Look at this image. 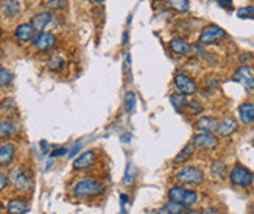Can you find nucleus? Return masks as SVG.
I'll use <instances>...</instances> for the list:
<instances>
[{
	"label": "nucleus",
	"mask_w": 254,
	"mask_h": 214,
	"mask_svg": "<svg viewBox=\"0 0 254 214\" xmlns=\"http://www.w3.org/2000/svg\"><path fill=\"white\" fill-rule=\"evenodd\" d=\"M130 138H131V134H123V136H122V141H123V142H128Z\"/></svg>",
	"instance_id": "nucleus-43"
},
{
	"label": "nucleus",
	"mask_w": 254,
	"mask_h": 214,
	"mask_svg": "<svg viewBox=\"0 0 254 214\" xmlns=\"http://www.w3.org/2000/svg\"><path fill=\"white\" fill-rule=\"evenodd\" d=\"M201 213L203 214H223L221 213V210H218L217 207H206Z\"/></svg>",
	"instance_id": "nucleus-38"
},
{
	"label": "nucleus",
	"mask_w": 254,
	"mask_h": 214,
	"mask_svg": "<svg viewBox=\"0 0 254 214\" xmlns=\"http://www.w3.org/2000/svg\"><path fill=\"white\" fill-rule=\"evenodd\" d=\"M0 11H2L6 18H16L20 11V2L19 0H2Z\"/></svg>",
	"instance_id": "nucleus-19"
},
{
	"label": "nucleus",
	"mask_w": 254,
	"mask_h": 214,
	"mask_svg": "<svg viewBox=\"0 0 254 214\" xmlns=\"http://www.w3.org/2000/svg\"><path fill=\"white\" fill-rule=\"evenodd\" d=\"M167 3L176 10L178 13H187L189 11V0H167Z\"/></svg>",
	"instance_id": "nucleus-29"
},
{
	"label": "nucleus",
	"mask_w": 254,
	"mask_h": 214,
	"mask_svg": "<svg viewBox=\"0 0 254 214\" xmlns=\"http://www.w3.org/2000/svg\"><path fill=\"white\" fill-rule=\"evenodd\" d=\"M250 213H251V214H254V203H253L251 207H250Z\"/></svg>",
	"instance_id": "nucleus-46"
},
{
	"label": "nucleus",
	"mask_w": 254,
	"mask_h": 214,
	"mask_svg": "<svg viewBox=\"0 0 254 214\" xmlns=\"http://www.w3.org/2000/svg\"><path fill=\"white\" fill-rule=\"evenodd\" d=\"M169 45H170V50L175 55H179V57H184V55H189L190 52H192V45H190L187 41H184V39H181V38L170 39Z\"/></svg>",
	"instance_id": "nucleus-18"
},
{
	"label": "nucleus",
	"mask_w": 254,
	"mask_h": 214,
	"mask_svg": "<svg viewBox=\"0 0 254 214\" xmlns=\"http://www.w3.org/2000/svg\"><path fill=\"white\" fill-rule=\"evenodd\" d=\"M97 161V153L94 150H86L80 156H77L74 160V169L75 171H86L91 169Z\"/></svg>",
	"instance_id": "nucleus-11"
},
{
	"label": "nucleus",
	"mask_w": 254,
	"mask_h": 214,
	"mask_svg": "<svg viewBox=\"0 0 254 214\" xmlns=\"http://www.w3.org/2000/svg\"><path fill=\"white\" fill-rule=\"evenodd\" d=\"M157 2H162V0H157Z\"/></svg>",
	"instance_id": "nucleus-50"
},
{
	"label": "nucleus",
	"mask_w": 254,
	"mask_h": 214,
	"mask_svg": "<svg viewBox=\"0 0 254 214\" xmlns=\"http://www.w3.org/2000/svg\"><path fill=\"white\" fill-rule=\"evenodd\" d=\"M8 181L19 193H30L33 188V173L25 164H18L8 172Z\"/></svg>",
	"instance_id": "nucleus-2"
},
{
	"label": "nucleus",
	"mask_w": 254,
	"mask_h": 214,
	"mask_svg": "<svg viewBox=\"0 0 254 214\" xmlns=\"http://www.w3.org/2000/svg\"><path fill=\"white\" fill-rule=\"evenodd\" d=\"M13 82V74L5 67H0V86H8Z\"/></svg>",
	"instance_id": "nucleus-31"
},
{
	"label": "nucleus",
	"mask_w": 254,
	"mask_h": 214,
	"mask_svg": "<svg viewBox=\"0 0 254 214\" xmlns=\"http://www.w3.org/2000/svg\"><path fill=\"white\" fill-rule=\"evenodd\" d=\"M173 83L176 86L178 92L184 94V96H192V94H195L198 89L196 83L186 74H176L173 78Z\"/></svg>",
	"instance_id": "nucleus-7"
},
{
	"label": "nucleus",
	"mask_w": 254,
	"mask_h": 214,
	"mask_svg": "<svg viewBox=\"0 0 254 214\" xmlns=\"http://www.w3.org/2000/svg\"><path fill=\"white\" fill-rule=\"evenodd\" d=\"M55 43H57V36H55L53 33H49V31H39L33 39L35 49L41 50V52L50 50L55 45Z\"/></svg>",
	"instance_id": "nucleus-9"
},
{
	"label": "nucleus",
	"mask_w": 254,
	"mask_h": 214,
	"mask_svg": "<svg viewBox=\"0 0 254 214\" xmlns=\"http://www.w3.org/2000/svg\"><path fill=\"white\" fill-rule=\"evenodd\" d=\"M169 200L172 202H178L181 205H184V207L187 210H190L192 207H195V205L198 203V193L194 191V189H187L186 186L182 185H175L169 189Z\"/></svg>",
	"instance_id": "nucleus-4"
},
{
	"label": "nucleus",
	"mask_w": 254,
	"mask_h": 214,
	"mask_svg": "<svg viewBox=\"0 0 254 214\" xmlns=\"http://www.w3.org/2000/svg\"><path fill=\"white\" fill-rule=\"evenodd\" d=\"M228 178L231 181V185L235 188H250L254 181V173L245 168L242 164H235L234 168L229 171Z\"/></svg>",
	"instance_id": "nucleus-5"
},
{
	"label": "nucleus",
	"mask_w": 254,
	"mask_h": 214,
	"mask_svg": "<svg viewBox=\"0 0 254 214\" xmlns=\"http://www.w3.org/2000/svg\"><path fill=\"white\" fill-rule=\"evenodd\" d=\"M237 16L240 19H254V6H243L237 10Z\"/></svg>",
	"instance_id": "nucleus-32"
},
{
	"label": "nucleus",
	"mask_w": 254,
	"mask_h": 214,
	"mask_svg": "<svg viewBox=\"0 0 254 214\" xmlns=\"http://www.w3.org/2000/svg\"><path fill=\"white\" fill-rule=\"evenodd\" d=\"M30 210V203L25 197H13L6 205L8 214H25Z\"/></svg>",
	"instance_id": "nucleus-12"
},
{
	"label": "nucleus",
	"mask_w": 254,
	"mask_h": 214,
	"mask_svg": "<svg viewBox=\"0 0 254 214\" xmlns=\"http://www.w3.org/2000/svg\"><path fill=\"white\" fill-rule=\"evenodd\" d=\"M3 213V205H2V202H0V214Z\"/></svg>",
	"instance_id": "nucleus-47"
},
{
	"label": "nucleus",
	"mask_w": 254,
	"mask_h": 214,
	"mask_svg": "<svg viewBox=\"0 0 254 214\" xmlns=\"http://www.w3.org/2000/svg\"><path fill=\"white\" fill-rule=\"evenodd\" d=\"M164 208L169 214H184L187 211V208L184 207V205H181L178 202H172V200H169L167 203H165Z\"/></svg>",
	"instance_id": "nucleus-27"
},
{
	"label": "nucleus",
	"mask_w": 254,
	"mask_h": 214,
	"mask_svg": "<svg viewBox=\"0 0 254 214\" xmlns=\"http://www.w3.org/2000/svg\"><path fill=\"white\" fill-rule=\"evenodd\" d=\"M105 191H106V186L103 185L101 181L94 180V178H84V180H80L74 186L72 194L77 200H94L105 194Z\"/></svg>",
	"instance_id": "nucleus-1"
},
{
	"label": "nucleus",
	"mask_w": 254,
	"mask_h": 214,
	"mask_svg": "<svg viewBox=\"0 0 254 214\" xmlns=\"http://www.w3.org/2000/svg\"><path fill=\"white\" fill-rule=\"evenodd\" d=\"M91 2H94V3H103L105 0H91Z\"/></svg>",
	"instance_id": "nucleus-45"
},
{
	"label": "nucleus",
	"mask_w": 254,
	"mask_h": 214,
	"mask_svg": "<svg viewBox=\"0 0 254 214\" xmlns=\"http://www.w3.org/2000/svg\"><path fill=\"white\" fill-rule=\"evenodd\" d=\"M125 109L130 116L136 111V94L133 91L126 92V96H125Z\"/></svg>",
	"instance_id": "nucleus-28"
},
{
	"label": "nucleus",
	"mask_w": 254,
	"mask_h": 214,
	"mask_svg": "<svg viewBox=\"0 0 254 214\" xmlns=\"http://www.w3.org/2000/svg\"><path fill=\"white\" fill-rule=\"evenodd\" d=\"M233 77H234L235 82L242 83L248 91L254 89V72H253V69L250 66H240L234 72Z\"/></svg>",
	"instance_id": "nucleus-10"
},
{
	"label": "nucleus",
	"mask_w": 254,
	"mask_h": 214,
	"mask_svg": "<svg viewBox=\"0 0 254 214\" xmlns=\"http://www.w3.org/2000/svg\"><path fill=\"white\" fill-rule=\"evenodd\" d=\"M184 214H203V213H200V211H195V210H187Z\"/></svg>",
	"instance_id": "nucleus-42"
},
{
	"label": "nucleus",
	"mask_w": 254,
	"mask_h": 214,
	"mask_svg": "<svg viewBox=\"0 0 254 214\" xmlns=\"http://www.w3.org/2000/svg\"><path fill=\"white\" fill-rule=\"evenodd\" d=\"M251 58H253L251 53H242L240 57H239V61H240L242 66H245V64H248V63L251 61Z\"/></svg>",
	"instance_id": "nucleus-37"
},
{
	"label": "nucleus",
	"mask_w": 254,
	"mask_h": 214,
	"mask_svg": "<svg viewBox=\"0 0 254 214\" xmlns=\"http://www.w3.org/2000/svg\"><path fill=\"white\" fill-rule=\"evenodd\" d=\"M136 177H137V168L134 166L133 161H128L123 175V186H133V183L136 181Z\"/></svg>",
	"instance_id": "nucleus-24"
},
{
	"label": "nucleus",
	"mask_w": 254,
	"mask_h": 214,
	"mask_svg": "<svg viewBox=\"0 0 254 214\" xmlns=\"http://www.w3.org/2000/svg\"><path fill=\"white\" fill-rule=\"evenodd\" d=\"M52 22V14L50 13H39L31 18V27L38 31H44V28Z\"/></svg>",
	"instance_id": "nucleus-20"
},
{
	"label": "nucleus",
	"mask_w": 254,
	"mask_h": 214,
	"mask_svg": "<svg viewBox=\"0 0 254 214\" xmlns=\"http://www.w3.org/2000/svg\"><path fill=\"white\" fill-rule=\"evenodd\" d=\"M225 38H226V31L221 27L215 25V23H211V25L203 28L198 41H200V44H214V43L221 41V39H225Z\"/></svg>",
	"instance_id": "nucleus-6"
},
{
	"label": "nucleus",
	"mask_w": 254,
	"mask_h": 214,
	"mask_svg": "<svg viewBox=\"0 0 254 214\" xmlns=\"http://www.w3.org/2000/svg\"><path fill=\"white\" fill-rule=\"evenodd\" d=\"M66 66V61L64 58L61 57V55L58 53H55L50 57V60L47 61V67H49L50 70H55V72H58V70H62Z\"/></svg>",
	"instance_id": "nucleus-26"
},
{
	"label": "nucleus",
	"mask_w": 254,
	"mask_h": 214,
	"mask_svg": "<svg viewBox=\"0 0 254 214\" xmlns=\"http://www.w3.org/2000/svg\"><path fill=\"white\" fill-rule=\"evenodd\" d=\"M0 41H2V31H0Z\"/></svg>",
	"instance_id": "nucleus-49"
},
{
	"label": "nucleus",
	"mask_w": 254,
	"mask_h": 214,
	"mask_svg": "<svg viewBox=\"0 0 254 214\" xmlns=\"http://www.w3.org/2000/svg\"><path fill=\"white\" fill-rule=\"evenodd\" d=\"M237 131V121L234 117H225L223 121L218 122V127H217V136L220 138H228L234 134Z\"/></svg>",
	"instance_id": "nucleus-14"
},
{
	"label": "nucleus",
	"mask_w": 254,
	"mask_h": 214,
	"mask_svg": "<svg viewBox=\"0 0 254 214\" xmlns=\"http://www.w3.org/2000/svg\"><path fill=\"white\" fill-rule=\"evenodd\" d=\"M228 175V166L223 161H215L211 164V177L215 180H225Z\"/></svg>",
	"instance_id": "nucleus-21"
},
{
	"label": "nucleus",
	"mask_w": 254,
	"mask_h": 214,
	"mask_svg": "<svg viewBox=\"0 0 254 214\" xmlns=\"http://www.w3.org/2000/svg\"><path fill=\"white\" fill-rule=\"evenodd\" d=\"M19 130V127L13 121H2L0 122V138H11Z\"/></svg>",
	"instance_id": "nucleus-23"
},
{
	"label": "nucleus",
	"mask_w": 254,
	"mask_h": 214,
	"mask_svg": "<svg viewBox=\"0 0 254 214\" xmlns=\"http://www.w3.org/2000/svg\"><path fill=\"white\" fill-rule=\"evenodd\" d=\"M81 147H83V141H77L75 144H74V147H72V149H69V153H67V155H69L70 158H74L78 152H80V149H81Z\"/></svg>",
	"instance_id": "nucleus-34"
},
{
	"label": "nucleus",
	"mask_w": 254,
	"mask_h": 214,
	"mask_svg": "<svg viewBox=\"0 0 254 214\" xmlns=\"http://www.w3.org/2000/svg\"><path fill=\"white\" fill-rule=\"evenodd\" d=\"M153 214H169V213L165 211V208L162 207V208H159V210H155V211H153Z\"/></svg>",
	"instance_id": "nucleus-41"
},
{
	"label": "nucleus",
	"mask_w": 254,
	"mask_h": 214,
	"mask_svg": "<svg viewBox=\"0 0 254 214\" xmlns=\"http://www.w3.org/2000/svg\"><path fill=\"white\" fill-rule=\"evenodd\" d=\"M237 114L243 125L254 124V102H243L237 109Z\"/></svg>",
	"instance_id": "nucleus-16"
},
{
	"label": "nucleus",
	"mask_w": 254,
	"mask_h": 214,
	"mask_svg": "<svg viewBox=\"0 0 254 214\" xmlns=\"http://www.w3.org/2000/svg\"><path fill=\"white\" fill-rule=\"evenodd\" d=\"M67 2L69 0H49V2H47V6L52 8V10H61V8L67 6Z\"/></svg>",
	"instance_id": "nucleus-33"
},
{
	"label": "nucleus",
	"mask_w": 254,
	"mask_h": 214,
	"mask_svg": "<svg viewBox=\"0 0 254 214\" xmlns=\"http://www.w3.org/2000/svg\"><path fill=\"white\" fill-rule=\"evenodd\" d=\"M187 96H184V94H172L170 96V104L173 105V108L176 109V111H182V109H186L187 107Z\"/></svg>",
	"instance_id": "nucleus-25"
},
{
	"label": "nucleus",
	"mask_w": 254,
	"mask_h": 214,
	"mask_svg": "<svg viewBox=\"0 0 254 214\" xmlns=\"http://www.w3.org/2000/svg\"><path fill=\"white\" fill-rule=\"evenodd\" d=\"M69 153V150L66 147H59V149H55L53 153H52V158H57V156H64Z\"/></svg>",
	"instance_id": "nucleus-36"
},
{
	"label": "nucleus",
	"mask_w": 254,
	"mask_h": 214,
	"mask_svg": "<svg viewBox=\"0 0 254 214\" xmlns=\"http://www.w3.org/2000/svg\"><path fill=\"white\" fill-rule=\"evenodd\" d=\"M118 197H120V203H122V207H125V205L130 202V197H128V194H123V193H122V194L118 195Z\"/></svg>",
	"instance_id": "nucleus-39"
},
{
	"label": "nucleus",
	"mask_w": 254,
	"mask_h": 214,
	"mask_svg": "<svg viewBox=\"0 0 254 214\" xmlns=\"http://www.w3.org/2000/svg\"><path fill=\"white\" fill-rule=\"evenodd\" d=\"M218 119L211 116H203L195 122V128L200 130V133H215L218 127Z\"/></svg>",
	"instance_id": "nucleus-15"
},
{
	"label": "nucleus",
	"mask_w": 254,
	"mask_h": 214,
	"mask_svg": "<svg viewBox=\"0 0 254 214\" xmlns=\"http://www.w3.org/2000/svg\"><path fill=\"white\" fill-rule=\"evenodd\" d=\"M186 109H187V113H189V114L198 116V114H201V113H203V105H201L198 100H189V102H187Z\"/></svg>",
	"instance_id": "nucleus-30"
},
{
	"label": "nucleus",
	"mask_w": 254,
	"mask_h": 214,
	"mask_svg": "<svg viewBox=\"0 0 254 214\" xmlns=\"http://www.w3.org/2000/svg\"><path fill=\"white\" fill-rule=\"evenodd\" d=\"M175 180L182 186H200L204 183L206 175L198 166H182L175 173Z\"/></svg>",
	"instance_id": "nucleus-3"
},
{
	"label": "nucleus",
	"mask_w": 254,
	"mask_h": 214,
	"mask_svg": "<svg viewBox=\"0 0 254 214\" xmlns=\"http://www.w3.org/2000/svg\"><path fill=\"white\" fill-rule=\"evenodd\" d=\"M6 185H8V175H6L5 172L0 171V194H2V193L5 191Z\"/></svg>",
	"instance_id": "nucleus-35"
},
{
	"label": "nucleus",
	"mask_w": 254,
	"mask_h": 214,
	"mask_svg": "<svg viewBox=\"0 0 254 214\" xmlns=\"http://www.w3.org/2000/svg\"><path fill=\"white\" fill-rule=\"evenodd\" d=\"M194 152H195V146L194 144H187L184 149L181 150V152L175 156V160H173V164H184V163H187L190 158L194 156Z\"/></svg>",
	"instance_id": "nucleus-22"
},
{
	"label": "nucleus",
	"mask_w": 254,
	"mask_h": 214,
	"mask_svg": "<svg viewBox=\"0 0 254 214\" xmlns=\"http://www.w3.org/2000/svg\"><path fill=\"white\" fill-rule=\"evenodd\" d=\"M16 158V146L5 142L0 146V168H10Z\"/></svg>",
	"instance_id": "nucleus-13"
},
{
	"label": "nucleus",
	"mask_w": 254,
	"mask_h": 214,
	"mask_svg": "<svg viewBox=\"0 0 254 214\" xmlns=\"http://www.w3.org/2000/svg\"><path fill=\"white\" fill-rule=\"evenodd\" d=\"M14 36L18 41H20L23 44L31 43L35 39V28L31 27V23H20V25L16 28Z\"/></svg>",
	"instance_id": "nucleus-17"
},
{
	"label": "nucleus",
	"mask_w": 254,
	"mask_h": 214,
	"mask_svg": "<svg viewBox=\"0 0 254 214\" xmlns=\"http://www.w3.org/2000/svg\"><path fill=\"white\" fill-rule=\"evenodd\" d=\"M128 43V33H123V44Z\"/></svg>",
	"instance_id": "nucleus-44"
},
{
	"label": "nucleus",
	"mask_w": 254,
	"mask_h": 214,
	"mask_svg": "<svg viewBox=\"0 0 254 214\" xmlns=\"http://www.w3.org/2000/svg\"><path fill=\"white\" fill-rule=\"evenodd\" d=\"M118 214H126V211H125V210H122V211H120V213H118Z\"/></svg>",
	"instance_id": "nucleus-48"
},
{
	"label": "nucleus",
	"mask_w": 254,
	"mask_h": 214,
	"mask_svg": "<svg viewBox=\"0 0 254 214\" xmlns=\"http://www.w3.org/2000/svg\"><path fill=\"white\" fill-rule=\"evenodd\" d=\"M192 144L200 150H214L218 146V136L214 133H198L194 136Z\"/></svg>",
	"instance_id": "nucleus-8"
},
{
	"label": "nucleus",
	"mask_w": 254,
	"mask_h": 214,
	"mask_svg": "<svg viewBox=\"0 0 254 214\" xmlns=\"http://www.w3.org/2000/svg\"><path fill=\"white\" fill-rule=\"evenodd\" d=\"M220 6H225V8H229L233 5V0H218Z\"/></svg>",
	"instance_id": "nucleus-40"
}]
</instances>
